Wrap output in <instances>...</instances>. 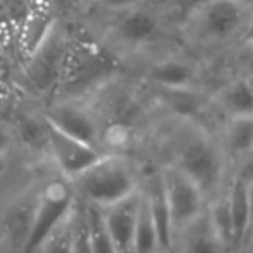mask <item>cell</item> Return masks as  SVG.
<instances>
[{
	"label": "cell",
	"mask_w": 253,
	"mask_h": 253,
	"mask_svg": "<svg viewBox=\"0 0 253 253\" xmlns=\"http://www.w3.org/2000/svg\"><path fill=\"white\" fill-rule=\"evenodd\" d=\"M240 42H245V43H253V10H252V16L250 21L247 24V30H245L243 37H241Z\"/></svg>",
	"instance_id": "83f0119b"
},
{
	"label": "cell",
	"mask_w": 253,
	"mask_h": 253,
	"mask_svg": "<svg viewBox=\"0 0 253 253\" xmlns=\"http://www.w3.org/2000/svg\"><path fill=\"white\" fill-rule=\"evenodd\" d=\"M43 117L62 133L102 150L100 124L86 107H81L76 102L64 100L48 107Z\"/></svg>",
	"instance_id": "30bf717a"
},
{
	"label": "cell",
	"mask_w": 253,
	"mask_h": 253,
	"mask_svg": "<svg viewBox=\"0 0 253 253\" xmlns=\"http://www.w3.org/2000/svg\"><path fill=\"white\" fill-rule=\"evenodd\" d=\"M141 188L124 200L100 209L103 224L107 227L110 240L117 253H131L133 250V238L136 229L138 210H140Z\"/></svg>",
	"instance_id": "7c38bea8"
},
{
	"label": "cell",
	"mask_w": 253,
	"mask_h": 253,
	"mask_svg": "<svg viewBox=\"0 0 253 253\" xmlns=\"http://www.w3.org/2000/svg\"><path fill=\"white\" fill-rule=\"evenodd\" d=\"M76 195L69 179L64 176L53 177L42 186L31 209L30 226L21 245L23 253H35L48 234L66 219L74 209Z\"/></svg>",
	"instance_id": "277c9868"
},
{
	"label": "cell",
	"mask_w": 253,
	"mask_h": 253,
	"mask_svg": "<svg viewBox=\"0 0 253 253\" xmlns=\"http://www.w3.org/2000/svg\"><path fill=\"white\" fill-rule=\"evenodd\" d=\"M210 105L226 117L253 116V78H227L217 90L209 93Z\"/></svg>",
	"instance_id": "4fadbf2b"
},
{
	"label": "cell",
	"mask_w": 253,
	"mask_h": 253,
	"mask_svg": "<svg viewBox=\"0 0 253 253\" xmlns=\"http://www.w3.org/2000/svg\"><path fill=\"white\" fill-rule=\"evenodd\" d=\"M227 197H229V209L234 226V253L243 248V245L248 241V233H250V209H248L247 184L241 183L238 177L229 176Z\"/></svg>",
	"instance_id": "e0dca14e"
},
{
	"label": "cell",
	"mask_w": 253,
	"mask_h": 253,
	"mask_svg": "<svg viewBox=\"0 0 253 253\" xmlns=\"http://www.w3.org/2000/svg\"><path fill=\"white\" fill-rule=\"evenodd\" d=\"M160 253H177V252H176V248H174V250H170V252H160Z\"/></svg>",
	"instance_id": "f546056e"
},
{
	"label": "cell",
	"mask_w": 253,
	"mask_h": 253,
	"mask_svg": "<svg viewBox=\"0 0 253 253\" xmlns=\"http://www.w3.org/2000/svg\"><path fill=\"white\" fill-rule=\"evenodd\" d=\"M67 45L69 42L64 40L60 31H57L55 24H53L43 40L30 53L26 74L28 80L33 83L37 90L47 91L57 86Z\"/></svg>",
	"instance_id": "ba28073f"
},
{
	"label": "cell",
	"mask_w": 253,
	"mask_h": 253,
	"mask_svg": "<svg viewBox=\"0 0 253 253\" xmlns=\"http://www.w3.org/2000/svg\"><path fill=\"white\" fill-rule=\"evenodd\" d=\"M12 143H14L12 129L0 123V159H7V153L12 148Z\"/></svg>",
	"instance_id": "484cf974"
},
{
	"label": "cell",
	"mask_w": 253,
	"mask_h": 253,
	"mask_svg": "<svg viewBox=\"0 0 253 253\" xmlns=\"http://www.w3.org/2000/svg\"><path fill=\"white\" fill-rule=\"evenodd\" d=\"M219 141L231 164L253 152V116L226 117L220 127Z\"/></svg>",
	"instance_id": "9a60e30c"
},
{
	"label": "cell",
	"mask_w": 253,
	"mask_h": 253,
	"mask_svg": "<svg viewBox=\"0 0 253 253\" xmlns=\"http://www.w3.org/2000/svg\"><path fill=\"white\" fill-rule=\"evenodd\" d=\"M207 217L212 226L215 236L219 238L220 245L227 253H233L234 250V226L233 215L229 209V197H227V188L215 198L207 202Z\"/></svg>",
	"instance_id": "ac0fdd59"
},
{
	"label": "cell",
	"mask_w": 253,
	"mask_h": 253,
	"mask_svg": "<svg viewBox=\"0 0 253 253\" xmlns=\"http://www.w3.org/2000/svg\"><path fill=\"white\" fill-rule=\"evenodd\" d=\"M5 170H7V159H0V179L5 174Z\"/></svg>",
	"instance_id": "f1b7e54d"
},
{
	"label": "cell",
	"mask_w": 253,
	"mask_h": 253,
	"mask_svg": "<svg viewBox=\"0 0 253 253\" xmlns=\"http://www.w3.org/2000/svg\"><path fill=\"white\" fill-rule=\"evenodd\" d=\"M73 253H93L88 236L84 205L80 200H76L73 212Z\"/></svg>",
	"instance_id": "7402d4cb"
},
{
	"label": "cell",
	"mask_w": 253,
	"mask_h": 253,
	"mask_svg": "<svg viewBox=\"0 0 253 253\" xmlns=\"http://www.w3.org/2000/svg\"><path fill=\"white\" fill-rule=\"evenodd\" d=\"M186 127L174 152L170 166L188 176L203 193L207 202L227 188L231 162L224 152L219 136H213L195 121H184Z\"/></svg>",
	"instance_id": "6da1fadb"
},
{
	"label": "cell",
	"mask_w": 253,
	"mask_h": 253,
	"mask_svg": "<svg viewBox=\"0 0 253 253\" xmlns=\"http://www.w3.org/2000/svg\"><path fill=\"white\" fill-rule=\"evenodd\" d=\"M47 127H48L47 148L52 153V159L55 162L57 169H59L60 176L67 177V179L76 177L78 174H81L88 167H91L107 153L100 150V148L93 147V145H88L84 141L76 140V138L62 133L55 126H52L48 121H47Z\"/></svg>",
	"instance_id": "9c48e42d"
},
{
	"label": "cell",
	"mask_w": 253,
	"mask_h": 253,
	"mask_svg": "<svg viewBox=\"0 0 253 253\" xmlns=\"http://www.w3.org/2000/svg\"><path fill=\"white\" fill-rule=\"evenodd\" d=\"M247 197L248 209H250V233H248V238H253V183L247 186Z\"/></svg>",
	"instance_id": "4316f807"
},
{
	"label": "cell",
	"mask_w": 253,
	"mask_h": 253,
	"mask_svg": "<svg viewBox=\"0 0 253 253\" xmlns=\"http://www.w3.org/2000/svg\"><path fill=\"white\" fill-rule=\"evenodd\" d=\"M76 205V203H74ZM73 212L48 234L35 253H73Z\"/></svg>",
	"instance_id": "44dd1931"
},
{
	"label": "cell",
	"mask_w": 253,
	"mask_h": 253,
	"mask_svg": "<svg viewBox=\"0 0 253 253\" xmlns=\"http://www.w3.org/2000/svg\"><path fill=\"white\" fill-rule=\"evenodd\" d=\"M160 179H162L164 195L169 207L170 226L176 240L205 212L207 200L200 188L170 164L160 170Z\"/></svg>",
	"instance_id": "8992f818"
},
{
	"label": "cell",
	"mask_w": 253,
	"mask_h": 253,
	"mask_svg": "<svg viewBox=\"0 0 253 253\" xmlns=\"http://www.w3.org/2000/svg\"><path fill=\"white\" fill-rule=\"evenodd\" d=\"M231 176L238 177L247 186L253 183V152L240 157L231 164Z\"/></svg>",
	"instance_id": "cb8c5ba5"
},
{
	"label": "cell",
	"mask_w": 253,
	"mask_h": 253,
	"mask_svg": "<svg viewBox=\"0 0 253 253\" xmlns=\"http://www.w3.org/2000/svg\"><path fill=\"white\" fill-rule=\"evenodd\" d=\"M76 200L105 209L141 188L133 166L124 157L105 153L98 162L69 179Z\"/></svg>",
	"instance_id": "3957f363"
},
{
	"label": "cell",
	"mask_w": 253,
	"mask_h": 253,
	"mask_svg": "<svg viewBox=\"0 0 253 253\" xmlns=\"http://www.w3.org/2000/svg\"><path fill=\"white\" fill-rule=\"evenodd\" d=\"M252 10L253 0H202L183 12L181 35L198 48L236 45Z\"/></svg>",
	"instance_id": "7a4b0ae2"
},
{
	"label": "cell",
	"mask_w": 253,
	"mask_h": 253,
	"mask_svg": "<svg viewBox=\"0 0 253 253\" xmlns=\"http://www.w3.org/2000/svg\"><path fill=\"white\" fill-rule=\"evenodd\" d=\"M83 205L84 213H86L88 236H90V245L93 253H117L109 233H107L105 224H103L100 209L93 205H86V203H83Z\"/></svg>",
	"instance_id": "ffe728a7"
},
{
	"label": "cell",
	"mask_w": 253,
	"mask_h": 253,
	"mask_svg": "<svg viewBox=\"0 0 253 253\" xmlns=\"http://www.w3.org/2000/svg\"><path fill=\"white\" fill-rule=\"evenodd\" d=\"M19 136L24 143H28L30 147L42 148L47 147L48 140V127L45 117L35 119V117H28V119L21 121L19 124Z\"/></svg>",
	"instance_id": "603a6c76"
},
{
	"label": "cell",
	"mask_w": 253,
	"mask_h": 253,
	"mask_svg": "<svg viewBox=\"0 0 253 253\" xmlns=\"http://www.w3.org/2000/svg\"><path fill=\"white\" fill-rule=\"evenodd\" d=\"M112 57L91 42H69L55 88L67 95H80L97 86L116 71Z\"/></svg>",
	"instance_id": "5b68a950"
},
{
	"label": "cell",
	"mask_w": 253,
	"mask_h": 253,
	"mask_svg": "<svg viewBox=\"0 0 253 253\" xmlns=\"http://www.w3.org/2000/svg\"><path fill=\"white\" fill-rule=\"evenodd\" d=\"M131 253H160L159 236H157L155 224H153L150 209H148L147 198H145L143 188L140 197V210H138L136 229L133 238V250Z\"/></svg>",
	"instance_id": "d6986e66"
},
{
	"label": "cell",
	"mask_w": 253,
	"mask_h": 253,
	"mask_svg": "<svg viewBox=\"0 0 253 253\" xmlns=\"http://www.w3.org/2000/svg\"><path fill=\"white\" fill-rule=\"evenodd\" d=\"M203 69L200 64L183 55H167L153 60L145 69L143 80L157 90H183L202 88Z\"/></svg>",
	"instance_id": "8fae6325"
},
{
	"label": "cell",
	"mask_w": 253,
	"mask_h": 253,
	"mask_svg": "<svg viewBox=\"0 0 253 253\" xmlns=\"http://www.w3.org/2000/svg\"><path fill=\"white\" fill-rule=\"evenodd\" d=\"M177 253H227L215 236L209 222L207 212H203L190 227L176 238Z\"/></svg>",
	"instance_id": "2e32d148"
},
{
	"label": "cell",
	"mask_w": 253,
	"mask_h": 253,
	"mask_svg": "<svg viewBox=\"0 0 253 253\" xmlns=\"http://www.w3.org/2000/svg\"><path fill=\"white\" fill-rule=\"evenodd\" d=\"M121 14L123 16L110 28V35L117 45L129 50H138L152 45L162 37L166 30L162 12H159L155 7L148 3Z\"/></svg>",
	"instance_id": "52a82bcc"
},
{
	"label": "cell",
	"mask_w": 253,
	"mask_h": 253,
	"mask_svg": "<svg viewBox=\"0 0 253 253\" xmlns=\"http://www.w3.org/2000/svg\"><path fill=\"white\" fill-rule=\"evenodd\" d=\"M150 0H95L97 5H100L102 9L110 10V12H126L129 9H134V7H140L148 3Z\"/></svg>",
	"instance_id": "d4e9b609"
},
{
	"label": "cell",
	"mask_w": 253,
	"mask_h": 253,
	"mask_svg": "<svg viewBox=\"0 0 253 253\" xmlns=\"http://www.w3.org/2000/svg\"><path fill=\"white\" fill-rule=\"evenodd\" d=\"M141 188H143V193H145V198H147L148 209H150L153 224H155L160 252L174 250V248H176V240H174L172 226H170L169 207H167L166 195H164L160 172L153 174L150 179H148L147 186H141Z\"/></svg>",
	"instance_id": "5bb4252c"
}]
</instances>
